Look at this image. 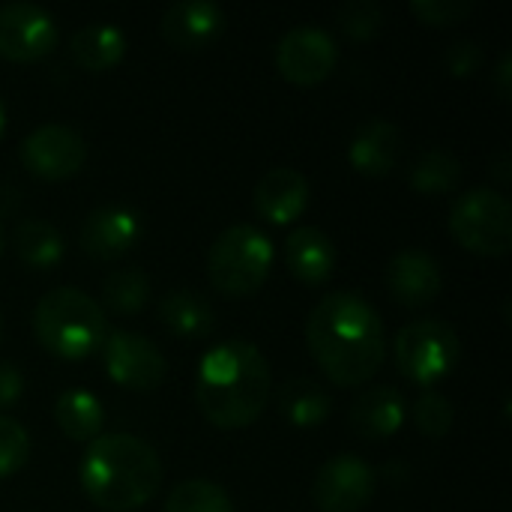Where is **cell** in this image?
Returning a JSON list of instances; mask_svg holds the SVG:
<instances>
[{"label":"cell","instance_id":"cell-6","mask_svg":"<svg viewBox=\"0 0 512 512\" xmlns=\"http://www.w3.org/2000/svg\"><path fill=\"white\" fill-rule=\"evenodd\" d=\"M393 357L405 378L432 390V384H438L459 366L462 342L447 321L417 318L396 333Z\"/></svg>","mask_w":512,"mask_h":512},{"label":"cell","instance_id":"cell-16","mask_svg":"<svg viewBox=\"0 0 512 512\" xmlns=\"http://www.w3.org/2000/svg\"><path fill=\"white\" fill-rule=\"evenodd\" d=\"M309 204V183L297 168L279 165L270 168L252 192V207L261 219L273 225H288L294 222Z\"/></svg>","mask_w":512,"mask_h":512},{"label":"cell","instance_id":"cell-7","mask_svg":"<svg viewBox=\"0 0 512 512\" xmlns=\"http://www.w3.org/2000/svg\"><path fill=\"white\" fill-rule=\"evenodd\" d=\"M450 231L477 255H507L512 246L510 198L492 186H474L462 192L450 207Z\"/></svg>","mask_w":512,"mask_h":512},{"label":"cell","instance_id":"cell-27","mask_svg":"<svg viewBox=\"0 0 512 512\" xmlns=\"http://www.w3.org/2000/svg\"><path fill=\"white\" fill-rule=\"evenodd\" d=\"M162 512H234V504L228 492L213 480L192 477L171 489Z\"/></svg>","mask_w":512,"mask_h":512},{"label":"cell","instance_id":"cell-4","mask_svg":"<svg viewBox=\"0 0 512 512\" xmlns=\"http://www.w3.org/2000/svg\"><path fill=\"white\" fill-rule=\"evenodd\" d=\"M33 333L48 354L60 360H84L102 348L108 321L99 300L63 285L39 297L33 309Z\"/></svg>","mask_w":512,"mask_h":512},{"label":"cell","instance_id":"cell-25","mask_svg":"<svg viewBox=\"0 0 512 512\" xmlns=\"http://www.w3.org/2000/svg\"><path fill=\"white\" fill-rule=\"evenodd\" d=\"M459 180H462V159L447 147L423 150L408 168V183L423 195L453 192L459 186Z\"/></svg>","mask_w":512,"mask_h":512},{"label":"cell","instance_id":"cell-18","mask_svg":"<svg viewBox=\"0 0 512 512\" xmlns=\"http://www.w3.org/2000/svg\"><path fill=\"white\" fill-rule=\"evenodd\" d=\"M336 243L315 225H300L285 240V264L306 285H321L336 270Z\"/></svg>","mask_w":512,"mask_h":512},{"label":"cell","instance_id":"cell-1","mask_svg":"<svg viewBox=\"0 0 512 512\" xmlns=\"http://www.w3.org/2000/svg\"><path fill=\"white\" fill-rule=\"evenodd\" d=\"M306 345L339 387L366 384L387 360V330L378 309L354 291L324 294L306 318Z\"/></svg>","mask_w":512,"mask_h":512},{"label":"cell","instance_id":"cell-24","mask_svg":"<svg viewBox=\"0 0 512 512\" xmlns=\"http://www.w3.org/2000/svg\"><path fill=\"white\" fill-rule=\"evenodd\" d=\"M18 258L33 270H51L63 258V234L45 219H21L12 234Z\"/></svg>","mask_w":512,"mask_h":512},{"label":"cell","instance_id":"cell-29","mask_svg":"<svg viewBox=\"0 0 512 512\" xmlns=\"http://www.w3.org/2000/svg\"><path fill=\"white\" fill-rule=\"evenodd\" d=\"M336 21L351 39H372L384 24V12L375 0H348L336 9Z\"/></svg>","mask_w":512,"mask_h":512},{"label":"cell","instance_id":"cell-23","mask_svg":"<svg viewBox=\"0 0 512 512\" xmlns=\"http://www.w3.org/2000/svg\"><path fill=\"white\" fill-rule=\"evenodd\" d=\"M54 420L60 432L72 441H93L105 426V405L87 390H63L54 402Z\"/></svg>","mask_w":512,"mask_h":512},{"label":"cell","instance_id":"cell-11","mask_svg":"<svg viewBox=\"0 0 512 512\" xmlns=\"http://www.w3.org/2000/svg\"><path fill=\"white\" fill-rule=\"evenodd\" d=\"M21 162L30 174L45 180H63L84 168L87 144L81 132L66 123H42L21 141Z\"/></svg>","mask_w":512,"mask_h":512},{"label":"cell","instance_id":"cell-30","mask_svg":"<svg viewBox=\"0 0 512 512\" xmlns=\"http://www.w3.org/2000/svg\"><path fill=\"white\" fill-rule=\"evenodd\" d=\"M27 459H30L27 429L9 414H0V477L15 474L18 468H24Z\"/></svg>","mask_w":512,"mask_h":512},{"label":"cell","instance_id":"cell-32","mask_svg":"<svg viewBox=\"0 0 512 512\" xmlns=\"http://www.w3.org/2000/svg\"><path fill=\"white\" fill-rule=\"evenodd\" d=\"M480 63H483V51H480V45H477L474 39H456V42H450L447 51H444V66H447L450 75H456V78L474 75V72L480 69Z\"/></svg>","mask_w":512,"mask_h":512},{"label":"cell","instance_id":"cell-8","mask_svg":"<svg viewBox=\"0 0 512 512\" xmlns=\"http://www.w3.org/2000/svg\"><path fill=\"white\" fill-rule=\"evenodd\" d=\"M102 363L114 384L129 390H156L168 372V363L156 342L135 330H114L102 342Z\"/></svg>","mask_w":512,"mask_h":512},{"label":"cell","instance_id":"cell-22","mask_svg":"<svg viewBox=\"0 0 512 512\" xmlns=\"http://www.w3.org/2000/svg\"><path fill=\"white\" fill-rule=\"evenodd\" d=\"M126 51V33L117 24L93 21L72 33V57L87 72H102L114 66Z\"/></svg>","mask_w":512,"mask_h":512},{"label":"cell","instance_id":"cell-3","mask_svg":"<svg viewBox=\"0 0 512 512\" xmlns=\"http://www.w3.org/2000/svg\"><path fill=\"white\" fill-rule=\"evenodd\" d=\"M78 480L102 510H141L162 486V462L147 441L126 432H105L87 444Z\"/></svg>","mask_w":512,"mask_h":512},{"label":"cell","instance_id":"cell-38","mask_svg":"<svg viewBox=\"0 0 512 512\" xmlns=\"http://www.w3.org/2000/svg\"><path fill=\"white\" fill-rule=\"evenodd\" d=\"M0 330H3V318H0Z\"/></svg>","mask_w":512,"mask_h":512},{"label":"cell","instance_id":"cell-13","mask_svg":"<svg viewBox=\"0 0 512 512\" xmlns=\"http://www.w3.org/2000/svg\"><path fill=\"white\" fill-rule=\"evenodd\" d=\"M144 234V219L135 207L126 204H102L93 207L81 228H78V243L90 258L111 261L126 255Z\"/></svg>","mask_w":512,"mask_h":512},{"label":"cell","instance_id":"cell-12","mask_svg":"<svg viewBox=\"0 0 512 512\" xmlns=\"http://www.w3.org/2000/svg\"><path fill=\"white\" fill-rule=\"evenodd\" d=\"M57 45L54 15L27 0L0 6V54L9 60H36Z\"/></svg>","mask_w":512,"mask_h":512},{"label":"cell","instance_id":"cell-9","mask_svg":"<svg viewBox=\"0 0 512 512\" xmlns=\"http://www.w3.org/2000/svg\"><path fill=\"white\" fill-rule=\"evenodd\" d=\"M378 474L354 453L330 456L312 483V501L324 512H360L375 495Z\"/></svg>","mask_w":512,"mask_h":512},{"label":"cell","instance_id":"cell-14","mask_svg":"<svg viewBox=\"0 0 512 512\" xmlns=\"http://www.w3.org/2000/svg\"><path fill=\"white\" fill-rule=\"evenodd\" d=\"M444 273L435 255L426 249H402L387 264V291L396 303L417 309L441 294Z\"/></svg>","mask_w":512,"mask_h":512},{"label":"cell","instance_id":"cell-17","mask_svg":"<svg viewBox=\"0 0 512 512\" xmlns=\"http://www.w3.org/2000/svg\"><path fill=\"white\" fill-rule=\"evenodd\" d=\"M402 150V129L387 117H369L360 123L348 144L351 165L366 177H384L396 168Z\"/></svg>","mask_w":512,"mask_h":512},{"label":"cell","instance_id":"cell-10","mask_svg":"<svg viewBox=\"0 0 512 512\" xmlns=\"http://www.w3.org/2000/svg\"><path fill=\"white\" fill-rule=\"evenodd\" d=\"M276 69L294 84H318L339 63L336 39L318 24H297L276 42Z\"/></svg>","mask_w":512,"mask_h":512},{"label":"cell","instance_id":"cell-20","mask_svg":"<svg viewBox=\"0 0 512 512\" xmlns=\"http://www.w3.org/2000/svg\"><path fill=\"white\" fill-rule=\"evenodd\" d=\"M159 318L174 336H183V339H201L216 324L210 300L192 288H171L159 300Z\"/></svg>","mask_w":512,"mask_h":512},{"label":"cell","instance_id":"cell-31","mask_svg":"<svg viewBox=\"0 0 512 512\" xmlns=\"http://www.w3.org/2000/svg\"><path fill=\"white\" fill-rule=\"evenodd\" d=\"M411 15H417L423 24L432 27H447L471 15L474 3L471 0H411Z\"/></svg>","mask_w":512,"mask_h":512},{"label":"cell","instance_id":"cell-37","mask_svg":"<svg viewBox=\"0 0 512 512\" xmlns=\"http://www.w3.org/2000/svg\"><path fill=\"white\" fill-rule=\"evenodd\" d=\"M3 246H6V234H3V228H0V255H3Z\"/></svg>","mask_w":512,"mask_h":512},{"label":"cell","instance_id":"cell-5","mask_svg":"<svg viewBox=\"0 0 512 512\" xmlns=\"http://www.w3.org/2000/svg\"><path fill=\"white\" fill-rule=\"evenodd\" d=\"M273 267V240L249 222L231 225L210 243L207 273L216 291L228 297L255 294Z\"/></svg>","mask_w":512,"mask_h":512},{"label":"cell","instance_id":"cell-36","mask_svg":"<svg viewBox=\"0 0 512 512\" xmlns=\"http://www.w3.org/2000/svg\"><path fill=\"white\" fill-rule=\"evenodd\" d=\"M3 129H6V105L0 99V135H3Z\"/></svg>","mask_w":512,"mask_h":512},{"label":"cell","instance_id":"cell-21","mask_svg":"<svg viewBox=\"0 0 512 512\" xmlns=\"http://www.w3.org/2000/svg\"><path fill=\"white\" fill-rule=\"evenodd\" d=\"M276 402H279L282 417L291 426H300V429L321 426L330 417V411H333L330 393L318 381H312V378H288L279 387Z\"/></svg>","mask_w":512,"mask_h":512},{"label":"cell","instance_id":"cell-26","mask_svg":"<svg viewBox=\"0 0 512 512\" xmlns=\"http://www.w3.org/2000/svg\"><path fill=\"white\" fill-rule=\"evenodd\" d=\"M150 300V279L141 267H117L102 279V309L114 315H138Z\"/></svg>","mask_w":512,"mask_h":512},{"label":"cell","instance_id":"cell-33","mask_svg":"<svg viewBox=\"0 0 512 512\" xmlns=\"http://www.w3.org/2000/svg\"><path fill=\"white\" fill-rule=\"evenodd\" d=\"M24 393V375L12 360H0V408H9Z\"/></svg>","mask_w":512,"mask_h":512},{"label":"cell","instance_id":"cell-2","mask_svg":"<svg viewBox=\"0 0 512 512\" xmlns=\"http://www.w3.org/2000/svg\"><path fill=\"white\" fill-rule=\"evenodd\" d=\"M273 393L270 363L258 345L225 339L213 345L195 372V402L219 429H243L255 423Z\"/></svg>","mask_w":512,"mask_h":512},{"label":"cell","instance_id":"cell-35","mask_svg":"<svg viewBox=\"0 0 512 512\" xmlns=\"http://www.w3.org/2000/svg\"><path fill=\"white\" fill-rule=\"evenodd\" d=\"M507 168H510V159H507V153H501V156L495 159V174H498L504 183L510 180V171H507Z\"/></svg>","mask_w":512,"mask_h":512},{"label":"cell","instance_id":"cell-15","mask_svg":"<svg viewBox=\"0 0 512 512\" xmlns=\"http://www.w3.org/2000/svg\"><path fill=\"white\" fill-rule=\"evenodd\" d=\"M159 27L168 45L198 51L225 30V9L216 0H177L165 9Z\"/></svg>","mask_w":512,"mask_h":512},{"label":"cell","instance_id":"cell-19","mask_svg":"<svg viewBox=\"0 0 512 512\" xmlns=\"http://www.w3.org/2000/svg\"><path fill=\"white\" fill-rule=\"evenodd\" d=\"M348 420H351V429L360 438H369V441L390 438L405 423V399H402V393L396 387H387V384L369 387L351 405V417Z\"/></svg>","mask_w":512,"mask_h":512},{"label":"cell","instance_id":"cell-28","mask_svg":"<svg viewBox=\"0 0 512 512\" xmlns=\"http://www.w3.org/2000/svg\"><path fill=\"white\" fill-rule=\"evenodd\" d=\"M414 423L426 438H444L453 426V402L438 390H423L414 405Z\"/></svg>","mask_w":512,"mask_h":512},{"label":"cell","instance_id":"cell-34","mask_svg":"<svg viewBox=\"0 0 512 512\" xmlns=\"http://www.w3.org/2000/svg\"><path fill=\"white\" fill-rule=\"evenodd\" d=\"M495 81H498V93H501L504 99H510V90H512V57H510V51H504V54L498 57V66H495Z\"/></svg>","mask_w":512,"mask_h":512}]
</instances>
